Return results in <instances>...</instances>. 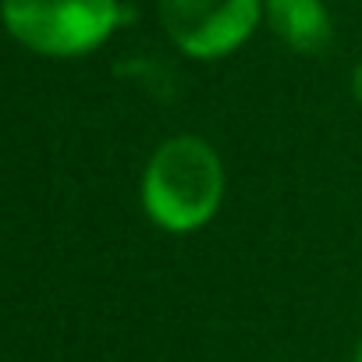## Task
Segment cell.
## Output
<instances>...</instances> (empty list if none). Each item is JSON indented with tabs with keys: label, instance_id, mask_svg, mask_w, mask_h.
<instances>
[{
	"label": "cell",
	"instance_id": "obj_1",
	"mask_svg": "<svg viewBox=\"0 0 362 362\" xmlns=\"http://www.w3.org/2000/svg\"><path fill=\"white\" fill-rule=\"evenodd\" d=\"M224 199V163L206 139H167L146 163L142 206L163 231L185 235L203 228Z\"/></svg>",
	"mask_w": 362,
	"mask_h": 362
},
{
	"label": "cell",
	"instance_id": "obj_2",
	"mask_svg": "<svg viewBox=\"0 0 362 362\" xmlns=\"http://www.w3.org/2000/svg\"><path fill=\"white\" fill-rule=\"evenodd\" d=\"M128 8L117 0H0V22L29 50L47 57H75L96 50Z\"/></svg>",
	"mask_w": 362,
	"mask_h": 362
},
{
	"label": "cell",
	"instance_id": "obj_3",
	"mask_svg": "<svg viewBox=\"0 0 362 362\" xmlns=\"http://www.w3.org/2000/svg\"><path fill=\"white\" fill-rule=\"evenodd\" d=\"M263 0H160V25L189 57H224L238 50L259 22Z\"/></svg>",
	"mask_w": 362,
	"mask_h": 362
},
{
	"label": "cell",
	"instance_id": "obj_4",
	"mask_svg": "<svg viewBox=\"0 0 362 362\" xmlns=\"http://www.w3.org/2000/svg\"><path fill=\"white\" fill-rule=\"evenodd\" d=\"M270 29L298 54H323L330 47V15L323 0H263Z\"/></svg>",
	"mask_w": 362,
	"mask_h": 362
},
{
	"label": "cell",
	"instance_id": "obj_5",
	"mask_svg": "<svg viewBox=\"0 0 362 362\" xmlns=\"http://www.w3.org/2000/svg\"><path fill=\"white\" fill-rule=\"evenodd\" d=\"M351 89H355V100L362 103V61H358V68H355V75H351Z\"/></svg>",
	"mask_w": 362,
	"mask_h": 362
},
{
	"label": "cell",
	"instance_id": "obj_6",
	"mask_svg": "<svg viewBox=\"0 0 362 362\" xmlns=\"http://www.w3.org/2000/svg\"><path fill=\"white\" fill-rule=\"evenodd\" d=\"M351 362H362V341L355 344V355H351Z\"/></svg>",
	"mask_w": 362,
	"mask_h": 362
}]
</instances>
